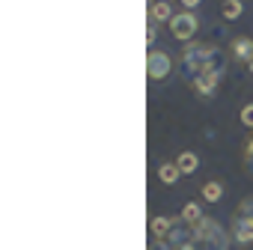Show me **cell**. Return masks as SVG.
<instances>
[{
	"mask_svg": "<svg viewBox=\"0 0 253 250\" xmlns=\"http://www.w3.org/2000/svg\"><path fill=\"white\" fill-rule=\"evenodd\" d=\"M232 238L235 244H253V197L238 203L232 214Z\"/></svg>",
	"mask_w": 253,
	"mask_h": 250,
	"instance_id": "3",
	"label": "cell"
},
{
	"mask_svg": "<svg viewBox=\"0 0 253 250\" xmlns=\"http://www.w3.org/2000/svg\"><path fill=\"white\" fill-rule=\"evenodd\" d=\"M232 57L253 63V39H235L232 42Z\"/></svg>",
	"mask_w": 253,
	"mask_h": 250,
	"instance_id": "8",
	"label": "cell"
},
{
	"mask_svg": "<svg viewBox=\"0 0 253 250\" xmlns=\"http://www.w3.org/2000/svg\"><path fill=\"white\" fill-rule=\"evenodd\" d=\"M152 3H158V0H152Z\"/></svg>",
	"mask_w": 253,
	"mask_h": 250,
	"instance_id": "20",
	"label": "cell"
},
{
	"mask_svg": "<svg viewBox=\"0 0 253 250\" xmlns=\"http://www.w3.org/2000/svg\"><path fill=\"white\" fill-rule=\"evenodd\" d=\"M158 176H161L164 185H176V179L182 176V170H179V164H167V161H164V164L158 167Z\"/></svg>",
	"mask_w": 253,
	"mask_h": 250,
	"instance_id": "9",
	"label": "cell"
},
{
	"mask_svg": "<svg viewBox=\"0 0 253 250\" xmlns=\"http://www.w3.org/2000/svg\"><path fill=\"white\" fill-rule=\"evenodd\" d=\"M167 18H173V9H170L167 0L149 3V21H152V24H161V21H167Z\"/></svg>",
	"mask_w": 253,
	"mask_h": 250,
	"instance_id": "7",
	"label": "cell"
},
{
	"mask_svg": "<svg viewBox=\"0 0 253 250\" xmlns=\"http://www.w3.org/2000/svg\"><path fill=\"white\" fill-rule=\"evenodd\" d=\"M250 75H253V63H250Z\"/></svg>",
	"mask_w": 253,
	"mask_h": 250,
	"instance_id": "19",
	"label": "cell"
},
{
	"mask_svg": "<svg viewBox=\"0 0 253 250\" xmlns=\"http://www.w3.org/2000/svg\"><path fill=\"white\" fill-rule=\"evenodd\" d=\"M217 81H220V75H211V72H206V75H197V78H194V89H197L200 95H214V89H217Z\"/></svg>",
	"mask_w": 253,
	"mask_h": 250,
	"instance_id": "6",
	"label": "cell"
},
{
	"mask_svg": "<svg viewBox=\"0 0 253 250\" xmlns=\"http://www.w3.org/2000/svg\"><path fill=\"white\" fill-rule=\"evenodd\" d=\"M170 229H173L170 217H152V235H155V241L164 238V235H170Z\"/></svg>",
	"mask_w": 253,
	"mask_h": 250,
	"instance_id": "11",
	"label": "cell"
},
{
	"mask_svg": "<svg viewBox=\"0 0 253 250\" xmlns=\"http://www.w3.org/2000/svg\"><path fill=\"white\" fill-rule=\"evenodd\" d=\"M182 66H185V72H188L191 78L206 75V72L223 78V72H226V57H223V51H220L217 45H209V42H188V45L182 48Z\"/></svg>",
	"mask_w": 253,
	"mask_h": 250,
	"instance_id": "2",
	"label": "cell"
},
{
	"mask_svg": "<svg viewBox=\"0 0 253 250\" xmlns=\"http://www.w3.org/2000/svg\"><path fill=\"white\" fill-rule=\"evenodd\" d=\"M155 250H229V235L211 217H203L194 226H185L182 220L173 223L170 235L155 241Z\"/></svg>",
	"mask_w": 253,
	"mask_h": 250,
	"instance_id": "1",
	"label": "cell"
},
{
	"mask_svg": "<svg viewBox=\"0 0 253 250\" xmlns=\"http://www.w3.org/2000/svg\"><path fill=\"white\" fill-rule=\"evenodd\" d=\"M170 69H173V60H170L164 51H149V57H146V75H149L152 81L167 78Z\"/></svg>",
	"mask_w": 253,
	"mask_h": 250,
	"instance_id": "5",
	"label": "cell"
},
{
	"mask_svg": "<svg viewBox=\"0 0 253 250\" xmlns=\"http://www.w3.org/2000/svg\"><path fill=\"white\" fill-rule=\"evenodd\" d=\"M170 30H173V36L179 42H191L197 36V30H200V18L191 15V12H179V15L170 18Z\"/></svg>",
	"mask_w": 253,
	"mask_h": 250,
	"instance_id": "4",
	"label": "cell"
},
{
	"mask_svg": "<svg viewBox=\"0 0 253 250\" xmlns=\"http://www.w3.org/2000/svg\"><path fill=\"white\" fill-rule=\"evenodd\" d=\"M241 122L247 125V128H253V104H247V107L241 110Z\"/></svg>",
	"mask_w": 253,
	"mask_h": 250,
	"instance_id": "15",
	"label": "cell"
},
{
	"mask_svg": "<svg viewBox=\"0 0 253 250\" xmlns=\"http://www.w3.org/2000/svg\"><path fill=\"white\" fill-rule=\"evenodd\" d=\"M241 0H223V6H220V12H223V18L226 21H235L238 15H241Z\"/></svg>",
	"mask_w": 253,
	"mask_h": 250,
	"instance_id": "12",
	"label": "cell"
},
{
	"mask_svg": "<svg viewBox=\"0 0 253 250\" xmlns=\"http://www.w3.org/2000/svg\"><path fill=\"white\" fill-rule=\"evenodd\" d=\"M182 3H185V9H194V6H200V3H203V0H182Z\"/></svg>",
	"mask_w": 253,
	"mask_h": 250,
	"instance_id": "18",
	"label": "cell"
},
{
	"mask_svg": "<svg viewBox=\"0 0 253 250\" xmlns=\"http://www.w3.org/2000/svg\"><path fill=\"white\" fill-rule=\"evenodd\" d=\"M244 158H247V164H250V173H253V137H250V143H247V149H244Z\"/></svg>",
	"mask_w": 253,
	"mask_h": 250,
	"instance_id": "17",
	"label": "cell"
},
{
	"mask_svg": "<svg viewBox=\"0 0 253 250\" xmlns=\"http://www.w3.org/2000/svg\"><path fill=\"white\" fill-rule=\"evenodd\" d=\"M182 220H185V223H200V220H203L200 206H197V203H185V208H182Z\"/></svg>",
	"mask_w": 253,
	"mask_h": 250,
	"instance_id": "14",
	"label": "cell"
},
{
	"mask_svg": "<svg viewBox=\"0 0 253 250\" xmlns=\"http://www.w3.org/2000/svg\"><path fill=\"white\" fill-rule=\"evenodd\" d=\"M223 197V188H220V182H206L203 185V200H209V203H217Z\"/></svg>",
	"mask_w": 253,
	"mask_h": 250,
	"instance_id": "13",
	"label": "cell"
},
{
	"mask_svg": "<svg viewBox=\"0 0 253 250\" xmlns=\"http://www.w3.org/2000/svg\"><path fill=\"white\" fill-rule=\"evenodd\" d=\"M176 164H179V170H182V173H194V170L200 167V158H197L194 152H182V155L176 158Z\"/></svg>",
	"mask_w": 253,
	"mask_h": 250,
	"instance_id": "10",
	"label": "cell"
},
{
	"mask_svg": "<svg viewBox=\"0 0 253 250\" xmlns=\"http://www.w3.org/2000/svg\"><path fill=\"white\" fill-rule=\"evenodd\" d=\"M155 39H158V24H152V21H149V27H146V42H149V45H155Z\"/></svg>",
	"mask_w": 253,
	"mask_h": 250,
	"instance_id": "16",
	"label": "cell"
}]
</instances>
